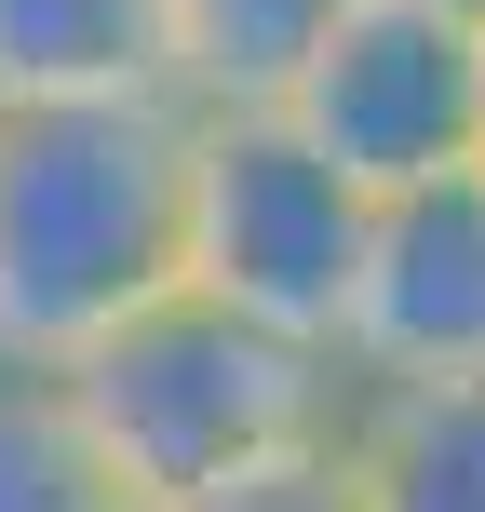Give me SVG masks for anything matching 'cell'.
<instances>
[{
  "label": "cell",
  "mask_w": 485,
  "mask_h": 512,
  "mask_svg": "<svg viewBox=\"0 0 485 512\" xmlns=\"http://www.w3.org/2000/svg\"><path fill=\"white\" fill-rule=\"evenodd\" d=\"M337 459L364 512H485V391H351Z\"/></svg>",
  "instance_id": "cell-7"
},
{
  "label": "cell",
  "mask_w": 485,
  "mask_h": 512,
  "mask_svg": "<svg viewBox=\"0 0 485 512\" xmlns=\"http://www.w3.org/2000/svg\"><path fill=\"white\" fill-rule=\"evenodd\" d=\"M0 512H135L108 486L81 405L54 378H27V364H0Z\"/></svg>",
  "instance_id": "cell-9"
},
{
  "label": "cell",
  "mask_w": 485,
  "mask_h": 512,
  "mask_svg": "<svg viewBox=\"0 0 485 512\" xmlns=\"http://www.w3.org/2000/svg\"><path fill=\"white\" fill-rule=\"evenodd\" d=\"M351 0H176V108H283Z\"/></svg>",
  "instance_id": "cell-8"
},
{
  "label": "cell",
  "mask_w": 485,
  "mask_h": 512,
  "mask_svg": "<svg viewBox=\"0 0 485 512\" xmlns=\"http://www.w3.org/2000/svg\"><path fill=\"white\" fill-rule=\"evenodd\" d=\"M283 135L364 203H405L485 162V41L445 0H351L297 81H283Z\"/></svg>",
  "instance_id": "cell-4"
},
{
  "label": "cell",
  "mask_w": 485,
  "mask_h": 512,
  "mask_svg": "<svg viewBox=\"0 0 485 512\" xmlns=\"http://www.w3.org/2000/svg\"><path fill=\"white\" fill-rule=\"evenodd\" d=\"M337 364L351 391H485V176L378 203Z\"/></svg>",
  "instance_id": "cell-5"
},
{
  "label": "cell",
  "mask_w": 485,
  "mask_h": 512,
  "mask_svg": "<svg viewBox=\"0 0 485 512\" xmlns=\"http://www.w3.org/2000/svg\"><path fill=\"white\" fill-rule=\"evenodd\" d=\"M472 176H485V162H472Z\"/></svg>",
  "instance_id": "cell-12"
},
{
  "label": "cell",
  "mask_w": 485,
  "mask_h": 512,
  "mask_svg": "<svg viewBox=\"0 0 485 512\" xmlns=\"http://www.w3.org/2000/svg\"><path fill=\"white\" fill-rule=\"evenodd\" d=\"M0 108H176V0H0Z\"/></svg>",
  "instance_id": "cell-6"
},
{
  "label": "cell",
  "mask_w": 485,
  "mask_h": 512,
  "mask_svg": "<svg viewBox=\"0 0 485 512\" xmlns=\"http://www.w3.org/2000/svg\"><path fill=\"white\" fill-rule=\"evenodd\" d=\"M445 14H459V27H472V41H485V0H445Z\"/></svg>",
  "instance_id": "cell-11"
},
{
  "label": "cell",
  "mask_w": 485,
  "mask_h": 512,
  "mask_svg": "<svg viewBox=\"0 0 485 512\" xmlns=\"http://www.w3.org/2000/svg\"><path fill=\"white\" fill-rule=\"evenodd\" d=\"M189 108H0V364L68 378L176 297Z\"/></svg>",
  "instance_id": "cell-1"
},
{
  "label": "cell",
  "mask_w": 485,
  "mask_h": 512,
  "mask_svg": "<svg viewBox=\"0 0 485 512\" xmlns=\"http://www.w3.org/2000/svg\"><path fill=\"white\" fill-rule=\"evenodd\" d=\"M54 391L81 405L108 486L135 512L230 499V486H256V472H283V459H324V445L351 432V364L297 351V337L189 297V283L149 297L122 337H95Z\"/></svg>",
  "instance_id": "cell-2"
},
{
  "label": "cell",
  "mask_w": 485,
  "mask_h": 512,
  "mask_svg": "<svg viewBox=\"0 0 485 512\" xmlns=\"http://www.w3.org/2000/svg\"><path fill=\"white\" fill-rule=\"evenodd\" d=\"M364 230H378V203L337 189L283 135V108H189V243H176L189 297L337 364L364 297Z\"/></svg>",
  "instance_id": "cell-3"
},
{
  "label": "cell",
  "mask_w": 485,
  "mask_h": 512,
  "mask_svg": "<svg viewBox=\"0 0 485 512\" xmlns=\"http://www.w3.org/2000/svg\"><path fill=\"white\" fill-rule=\"evenodd\" d=\"M189 512H364V486H351V459H283V472H256V486H230V499H189Z\"/></svg>",
  "instance_id": "cell-10"
}]
</instances>
